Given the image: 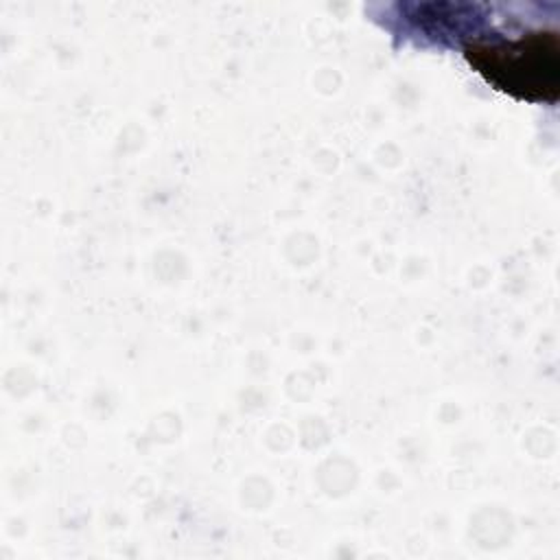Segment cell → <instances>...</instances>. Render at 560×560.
Returning a JSON list of instances; mask_svg holds the SVG:
<instances>
[{"mask_svg":"<svg viewBox=\"0 0 560 560\" xmlns=\"http://www.w3.org/2000/svg\"><path fill=\"white\" fill-rule=\"evenodd\" d=\"M464 55L488 83L516 98L553 101L558 94L560 44L551 31L508 42H475Z\"/></svg>","mask_w":560,"mask_h":560,"instance_id":"1","label":"cell"}]
</instances>
